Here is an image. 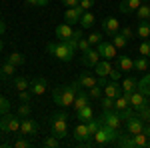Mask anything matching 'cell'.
I'll return each mask as SVG.
<instances>
[{
  "label": "cell",
  "instance_id": "cell-1",
  "mask_svg": "<svg viewBox=\"0 0 150 148\" xmlns=\"http://www.w3.org/2000/svg\"><path fill=\"white\" fill-rule=\"evenodd\" d=\"M80 88L82 86L78 84V80L72 82V84L56 86V88H54V94H52L54 104H58L60 108H68V106H72V104H74V98H76V94H78Z\"/></svg>",
  "mask_w": 150,
  "mask_h": 148
},
{
  "label": "cell",
  "instance_id": "cell-2",
  "mask_svg": "<svg viewBox=\"0 0 150 148\" xmlns=\"http://www.w3.org/2000/svg\"><path fill=\"white\" fill-rule=\"evenodd\" d=\"M46 50L50 56L58 58V60H62V62H70L72 58H74V52L76 50H72L68 46L66 40H58V42H48L46 44Z\"/></svg>",
  "mask_w": 150,
  "mask_h": 148
},
{
  "label": "cell",
  "instance_id": "cell-3",
  "mask_svg": "<svg viewBox=\"0 0 150 148\" xmlns=\"http://www.w3.org/2000/svg\"><path fill=\"white\" fill-rule=\"evenodd\" d=\"M122 136L120 128H110V126L102 124L98 128V132L92 136L94 144H116V140Z\"/></svg>",
  "mask_w": 150,
  "mask_h": 148
},
{
  "label": "cell",
  "instance_id": "cell-4",
  "mask_svg": "<svg viewBox=\"0 0 150 148\" xmlns=\"http://www.w3.org/2000/svg\"><path fill=\"white\" fill-rule=\"evenodd\" d=\"M0 130L6 132V134H12V132H18L20 130V116H14V114L6 112L0 116Z\"/></svg>",
  "mask_w": 150,
  "mask_h": 148
},
{
  "label": "cell",
  "instance_id": "cell-5",
  "mask_svg": "<svg viewBox=\"0 0 150 148\" xmlns=\"http://www.w3.org/2000/svg\"><path fill=\"white\" fill-rule=\"evenodd\" d=\"M50 130L56 138H66L70 134V128H68V120L64 118H58V116H52L50 118Z\"/></svg>",
  "mask_w": 150,
  "mask_h": 148
},
{
  "label": "cell",
  "instance_id": "cell-6",
  "mask_svg": "<svg viewBox=\"0 0 150 148\" xmlns=\"http://www.w3.org/2000/svg\"><path fill=\"white\" fill-rule=\"evenodd\" d=\"M96 50H98L100 58H106V60H112V58L118 56V48L112 42H106V40H102L100 44L96 46Z\"/></svg>",
  "mask_w": 150,
  "mask_h": 148
},
{
  "label": "cell",
  "instance_id": "cell-7",
  "mask_svg": "<svg viewBox=\"0 0 150 148\" xmlns=\"http://www.w3.org/2000/svg\"><path fill=\"white\" fill-rule=\"evenodd\" d=\"M98 60H100V54H98V50H94V48L84 50L82 56H80V62L86 66V68H94V66L98 64Z\"/></svg>",
  "mask_w": 150,
  "mask_h": 148
},
{
  "label": "cell",
  "instance_id": "cell-8",
  "mask_svg": "<svg viewBox=\"0 0 150 148\" xmlns=\"http://www.w3.org/2000/svg\"><path fill=\"white\" fill-rule=\"evenodd\" d=\"M102 122L106 126H110V128H120L122 118H120V114L116 110H102Z\"/></svg>",
  "mask_w": 150,
  "mask_h": 148
},
{
  "label": "cell",
  "instance_id": "cell-9",
  "mask_svg": "<svg viewBox=\"0 0 150 148\" xmlns=\"http://www.w3.org/2000/svg\"><path fill=\"white\" fill-rule=\"evenodd\" d=\"M20 134H28V136H36L38 134V124L32 118H22L20 120Z\"/></svg>",
  "mask_w": 150,
  "mask_h": 148
},
{
  "label": "cell",
  "instance_id": "cell-10",
  "mask_svg": "<svg viewBox=\"0 0 150 148\" xmlns=\"http://www.w3.org/2000/svg\"><path fill=\"white\" fill-rule=\"evenodd\" d=\"M142 130H144V120L138 118V114L126 120V132L128 134H138V132H142Z\"/></svg>",
  "mask_w": 150,
  "mask_h": 148
},
{
  "label": "cell",
  "instance_id": "cell-11",
  "mask_svg": "<svg viewBox=\"0 0 150 148\" xmlns=\"http://www.w3.org/2000/svg\"><path fill=\"white\" fill-rule=\"evenodd\" d=\"M140 4H144L142 0H120L118 2V10L122 14H130V12H136L140 8Z\"/></svg>",
  "mask_w": 150,
  "mask_h": 148
},
{
  "label": "cell",
  "instance_id": "cell-12",
  "mask_svg": "<svg viewBox=\"0 0 150 148\" xmlns=\"http://www.w3.org/2000/svg\"><path fill=\"white\" fill-rule=\"evenodd\" d=\"M116 68H120L122 72H132L134 70V60L126 54H120V56H116Z\"/></svg>",
  "mask_w": 150,
  "mask_h": 148
},
{
  "label": "cell",
  "instance_id": "cell-13",
  "mask_svg": "<svg viewBox=\"0 0 150 148\" xmlns=\"http://www.w3.org/2000/svg\"><path fill=\"white\" fill-rule=\"evenodd\" d=\"M46 86H48V82L46 78H34V80H30V92L34 94V96H42L44 92H46Z\"/></svg>",
  "mask_w": 150,
  "mask_h": 148
},
{
  "label": "cell",
  "instance_id": "cell-14",
  "mask_svg": "<svg viewBox=\"0 0 150 148\" xmlns=\"http://www.w3.org/2000/svg\"><path fill=\"white\" fill-rule=\"evenodd\" d=\"M150 102V98H146L142 92L138 90H134V92H130V106L134 108V110H138V108H142L144 104H148Z\"/></svg>",
  "mask_w": 150,
  "mask_h": 148
},
{
  "label": "cell",
  "instance_id": "cell-15",
  "mask_svg": "<svg viewBox=\"0 0 150 148\" xmlns=\"http://www.w3.org/2000/svg\"><path fill=\"white\" fill-rule=\"evenodd\" d=\"M102 30L106 32L108 36H112V34H116V32H120V22L116 20V18H104L102 20Z\"/></svg>",
  "mask_w": 150,
  "mask_h": 148
},
{
  "label": "cell",
  "instance_id": "cell-16",
  "mask_svg": "<svg viewBox=\"0 0 150 148\" xmlns=\"http://www.w3.org/2000/svg\"><path fill=\"white\" fill-rule=\"evenodd\" d=\"M82 14H84V10H82L80 6H72V8H68V10L64 12V20L68 24H76V22H80Z\"/></svg>",
  "mask_w": 150,
  "mask_h": 148
},
{
  "label": "cell",
  "instance_id": "cell-17",
  "mask_svg": "<svg viewBox=\"0 0 150 148\" xmlns=\"http://www.w3.org/2000/svg\"><path fill=\"white\" fill-rule=\"evenodd\" d=\"M110 70H112V64H110V60H106V58H100V60H98V64L94 66L96 76H104V78H108V76H110Z\"/></svg>",
  "mask_w": 150,
  "mask_h": 148
},
{
  "label": "cell",
  "instance_id": "cell-18",
  "mask_svg": "<svg viewBox=\"0 0 150 148\" xmlns=\"http://www.w3.org/2000/svg\"><path fill=\"white\" fill-rule=\"evenodd\" d=\"M54 32H56V38H58V40H68L70 36L74 34V28H72V24L66 22V24H58Z\"/></svg>",
  "mask_w": 150,
  "mask_h": 148
},
{
  "label": "cell",
  "instance_id": "cell-19",
  "mask_svg": "<svg viewBox=\"0 0 150 148\" xmlns=\"http://www.w3.org/2000/svg\"><path fill=\"white\" fill-rule=\"evenodd\" d=\"M86 104H90V96L86 94V90H78V94H76V98H74V104H72V108H74V112H78L80 108H84Z\"/></svg>",
  "mask_w": 150,
  "mask_h": 148
},
{
  "label": "cell",
  "instance_id": "cell-20",
  "mask_svg": "<svg viewBox=\"0 0 150 148\" xmlns=\"http://www.w3.org/2000/svg\"><path fill=\"white\" fill-rule=\"evenodd\" d=\"M74 138L78 140V142H90V132H88V128H86V122H80V124L74 128Z\"/></svg>",
  "mask_w": 150,
  "mask_h": 148
},
{
  "label": "cell",
  "instance_id": "cell-21",
  "mask_svg": "<svg viewBox=\"0 0 150 148\" xmlns=\"http://www.w3.org/2000/svg\"><path fill=\"white\" fill-rule=\"evenodd\" d=\"M104 94L106 96H110V98H116V96H120L122 94V86L112 80V82H106V86H104Z\"/></svg>",
  "mask_w": 150,
  "mask_h": 148
},
{
  "label": "cell",
  "instance_id": "cell-22",
  "mask_svg": "<svg viewBox=\"0 0 150 148\" xmlns=\"http://www.w3.org/2000/svg\"><path fill=\"white\" fill-rule=\"evenodd\" d=\"M96 80L98 78H94L92 74H88V72H82L80 76H78V84H80L82 88H92V86H96Z\"/></svg>",
  "mask_w": 150,
  "mask_h": 148
},
{
  "label": "cell",
  "instance_id": "cell-23",
  "mask_svg": "<svg viewBox=\"0 0 150 148\" xmlns=\"http://www.w3.org/2000/svg\"><path fill=\"white\" fill-rule=\"evenodd\" d=\"M76 118H78V122H88L90 118H94L92 106H90V104H86L84 108H80V110L76 112Z\"/></svg>",
  "mask_w": 150,
  "mask_h": 148
},
{
  "label": "cell",
  "instance_id": "cell-24",
  "mask_svg": "<svg viewBox=\"0 0 150 148\" xmlns=\"http://www.w3.org/2000/svg\"><path fill=\"white\" fill-rule=\"evenodd\" d=\"M136 90L142 92L146 98H150V74H146V76H142V80H138V86H136Z\"/></svg>",
  "mask_w": 150,
  "mask_h": 148
},
{
  "label": "cell",
  "instance_id": "cell-25",
  "mask_svg": "<svg viewBox=\"0 0 150 148\" xmlns=\"http://www.w3.org/2000/svg\"><path fill=\"white\" fill-rule=\"evenodd\" d=\"M12 86H14V90H16V92L28 90V88H30V80L24 78V76H16V78H14V82H12Z\"/></svg>",
  "mask_w": 150,
  "mask_h": 148
},
{
  "label": "cell",
  "instance_id": "cell-26",
  "mask_svg": "<svg viewBox=\"0 0 150 148\" xmlns=\"http://www.w3.org/2000/svg\"><path fill=\"white\" fill-rule=\"evenodd\" d=\"M136 36L142 38V40L150 38V20H144V22L138 24V28H136Z\"/></svg>",
  "mask_w": 150,
  "mask_h": 148
},
{
  "label": "cell",
  "instance_id": "cell-27",
  "mask_svg": "<svg viewBox=\"0 0 150 148\" xmlns=\"http://www.w3.org/2000/svg\"><path fill=\"white\" fill-rule=\"evenodd\" d=\"M102 124H104V122H102V116H100V118H90V120L86 122V128H88L90 136H94V134L98 132V128H100Z\"/></svg>",
  "mask_w": 150,
  "mask_h": 148
},
{
  "label": "cell",
  "instance_id": "cell-28",
  "mask_svg": "<svg viewBox=\"0 0 150 148\" xmlns=\"http://www.w3.org/2000/svg\"><path fill=\"white\" fill-rule=\"evenodd\" d=\"M122 92H134L136 90V86H138V80H134L132 76H126V78L122 80Z\"/></svg>",
  "mask_w": 150,
  "mask_h": 148
},
{
  "label": "cell",
  "instance_id": "cell-29",
  "mask_svg": "<svg viewBox=\"0 0 150 148\" xmlns=\"http://www.w3.org/2000/svg\"><path fill=\"white\" fill-rule=\"evenodd\" d=\"M78 24H80L82 28H92V26H94V14L86 10V12L80 16V22H78Z\"/></svg>",
  "mask_w": 150,
  "mask_h": 148
},
{
  "label": "cell",
  "instance_id": "cell-30",
  "mask_svg": "<svg viewBox=\"0 0 150 148\" xmlns=\"http://www.w3.org/2000/svg\"><path fill=\"white\" fill-rule=\"evenodd\" d=\"M136 18H138L140 22L150 20V4H140V8L136 10Z\"/></svg>",
  "mask_w": 150,
  "mask_h": 148
},
{
  "label": "cell",
  "instance_id": "cell-31",
  "mask_svg": "<svg viewBox=\"0 0 150 148\" xmlns=\"http://www.w3.org/2000/svg\"><path fill=\"white\" fill-rule=\"evenodd\" d=\"M148 68H150V62H148V58H146V56L134 58V70H140V72H144V70H148Z\"/></svg>",
  "mask_w": 150,
  "mask_h": 148
},
{
  "label": "cell",
  "instance_id": "cell-32",
  "mask_svg": "<svg viewBox=\"0 0 150 148\" xmlns=\"http://www.w3.org/2000/svg\"><path fill=\"white\" fill-rule=\"evenodd\" d=\"M14 70H16V66L12 64V62H4V66H2V70H0V78L4 80V78H10L12 74H14Z\"/></svg>",
  "mask_w": 150,
  "mask_h": 148
},
{
  "label": "cell",
  "instance_id": "cell-33",
  "mask_svg": "<svg viewBox=\"0 0 150 148\" xmlns=\"http://www.w3.org/2000/svg\"><path fill=\"white\" fill-rule=\"evenodd\" d=\"M8 62H12L14 66H22L24 62H26V58H24V54H20V52H16V50H14V52L8 54Z\"/></svg>",
  "mask_w": 150,
  "mask_h": 148
},
{
  "label": "cell",
  "instance_id": "cell-34",
  "mask_svg": "<svg viewBox=\"0 0 150 148\" xmlns=\"http://www.w3.org/2000/svg\"><path fill=\"white\" fill-rule=\"evenodd\" d=\"M80 38H82V30H74V34L70 36L66 42H68V46L72 50H78V40H80Z\"/></svg>",
  "mask_w": 150,
  "mask_h": 148
},
{
  "label": "cell",
  "instance_id": "cell-35",
  "mask_svg": "<svg viewBox=\"0 0 150 148\" xmlns=\"http://www.w3.org/2000/svg\"><path fill=\"white\" fill-rule=\"evenodd\" d=\"M112 44H114L116 48H124V46L128 44V38L122 36L120 32H116V34H112Z\"/></svg>",
  "mask_w": 150,
  "mask_h": 148
},
{
  "label": "cell",
  "instance_id": "cell-36",
  "mask_svg": "<svg viewBox=\"0 0 150 148\" xmlns=\"http://www.w3.org/2000/svg\"><path fill=\"white\" fill-rule=\"evenodd\" d=\"M102 86H98V84H96V86H92V88H88V96H90V100H100V98H102Z\"/></svg>",
  "mask_w": 150,
  "mask_h": 148
},
{
  "label": "cell",
  "instance_id": "cell-37",
  "mask_svg": "<svg viewBox=\"0 0 150 148\" xmlns=\"http://www.w3.org/2000/svg\"><path fill=\"white\" fill-rule=\"evenodd\" d=\"M136 114H138V118H142L144 122H150V102L144 104L142 108H138V110H136Z\"/></svg>",
  "mask_w": 150,
  "mask_h": 148
},
{
  "label": "cell",
  "instance_id": "cell-38",
  "mask_svg": "<svg viewBox=\"0 0 150 148\" xmlns=\"http://www.w3.org/2000/svg\"><path fill=\"white\" fill-rule=\"evenodd\" d=\"M30 114H32V106L28 102H22L18 106V116H20V118H28Z\"/></svg>",
  "mask_w": 150,
  "mask_h": 148
},
{
  "label": "cell",
  "instance_id": "cell-39",
  "mask_svg": "<svg viewBox=\"0 0 150 148\" xmlns=\"http://www.w3.org/2000/svg\"><path fill=\"white\" fill-rule=\"evenodd\" d=\"M100 106H102V110H114V98H110V96L104 94L102 98H100Z\"/></svg>",
  "mask_w": 150,
  "mask_h": 148
},
{
  "label": "cell",
  "instance_id": "cell-40",
  "mask_svg": "<svg viewBox=\"0 0 150 148\" xmlns=\"http://www.w3.org/2000/svg\"><path fill=\"white\" fill-rule=\"evenodd\" d=\"M138 54H140V56L150 58V40H148V38H146V40H142V44L138 46Z\"/></svg>",
  "mask_w": 150,
  "mask_h": 148
},
{
  "label": "cell",
  "instance_id": "cell-41",
  "mask_svg": "<svg viewBox=\"0 0 150 148\" xmlns=\"http://www.w3.org/2000/svg\"><path fill=\"white\" fill-rule=\"evenodd\" d=\"M116 112H118V110H116ZM118 114H120V118H122V120L126 122L128 118H132V116H136V110H134L132 106H128V108H124V110H120Z\"/></svg>",
  "mask_w": 150,
  "mask_h": 148
},
{
  "label": "cell",
  "instance_id": "cell-42",
  "mask_svg": "<svg viewBox=\"0 0 150 148\" xmlns=\"http://www.w3.org/2000/svg\"><path fill=\"white\" fill-rule=\"evenodd\" d=\"M58 144H60V138H56L54 134L52 136H48L44 142H42V146H46V148H56Z\"/></svg>",
  "mask_w": 150,
  "mask_h": 148
},
{
  "label": "cell",
  "instance_id": "cell-43",
  "mask_svg": "<svg viewBox=\"0 0 150 148\" xmlns=\"http://www.w3.org/2000/svg\"><path fill=\"white\" fill-rule=\"evenodd\" d=\"M6 112H10V102H8V98L0 96V116L6 114Z\"/></svg>",
  "mask_w": 150,
  "mask_h": 148
},
{
  "label": "cell",
  "instance_id": "cell-44",
  "mask_svg": "<svg viewBox=\"0 0 150 148\" xmlns=\"http://www.w3.org/2000/svg\"><path fill=\"white\" fill-rule=\"evenodd\" d=\"M86 38H88V42H90V44H96V46H98V44H100V42H102V34H100V32H92V34H90V36H86Z\"/></svg>",
  "mask_w": 150,
  "mask_h": 148
},
{
  "label": "cell",
  "instance_id": "cell-45",
  "mask_svg": "<svg viewBox=\"0 0 150 148\" xmlns=\"http://www.w3.org/2000/svg\"><path fill=\"white\" fill-rule=\"evenodd\" d=\"M120 34H122V36H126L128 40H132V38L136 36V32H134V30H132L130 26H124V28H120Z\"/></svg>",
  "mask_w": 150,
  "mask_h": 148
},
{
  "label": "cell",
  "instance_id": "cell-46",
  "mask_svg": "<svg viewBox=\"0 0 150 148\" xmlns=\"http://www.w3.org/2000/svg\"><path fill=\"white\" fill-rule=\"evenodd\" d=\"M18 96H20V102H30V98H32L34 94L30 92V88H28V90H22V92H18Z\"/></svg>",
  "mask_w": 150,
  "mask_h": 148
},
{
  "label": "cell",
  "instance_id": "cell-47",
  "mask_svg": "<svg viewBox=\"0 0 150 148\" xmlns=\"http://www.w3.org/2000/svg\"><path fill=\"white\" fill-rule=\"evenodd\" d=\"M88 48H92V44L88 42V38H80V40H78V50L84 52V50H88Z\"/></svg>",
  "mask_w": 150,
  "mask_h": 148
},
{
  "label": "cell",
  "instance_id": "cell-48",
  "mask_svg": "<svg viewBox=\"0 0 150 148\" xmlns=\"http://www.w3.org/2000/svg\"><path fill=\"white\" fill-rule=\"evenodd\" d=\"M78 6L86 12V10H90V8L94 6V0H80V2H78Z\"/></svg>",
  "mask_w": 150,
  "mask_h": 148
},
{
  "label": "cell",
  "instance_id": "cell-49",
  "mask_svg": "<svg viewBox=\"0 0 150 148\" xmlns=\"http://www.w3.org/2000/svg\"><path fill=\"white\" fill-rule=\"evenodd\" d=\"M14 146H16V148H30L32 144H30L28 140H24V138H18V140L14 142Z\"/></svg>",
  "mask_w": 150,
  "mask_h": 148
},
{
  "label": "cell",
  "instance_id": "cell-50",
  "mask_svg": "<svg viewBox=\"0 0 150 148\" xmlns=\"http://www.w3.org/2000/svg\"><path fill=\"white\" fill-rule=\"evenodd\" d=\"M110 78L118 82V80L122 78V70H120V68H112V70H110Z\"/></svg>",
  "mask_w": 150,
  "mask_h": 148
},
{
  "label": "cell",
  "instance_id": "cell-51",
  "mask_svg": "<svg viewBox=\"0 0 150 148\" xmlns=\"http://www.w3.org/2000/svg\"><path fill=\"white\" fill-rule=\"evenodd\" d=\"M28 6H46L48 0H26Z\"/></svg>",
  "mask_w": 150,
  "mask_h": 148
},
{
  "label": "cell",
  "instance_id": "cell-52",
  "mask_svg": "<svg viewBox=\"0 0 150 148\" xmlns=\"http://www.w3.org/2000/svg\"><path fill=\"white\" fill-rule=\"evenodd\" d=\"M78 2H80V0H62V4H64V6H68V8L78 6Z\"/></svg>",
  "mask_w": 150,
  "mask_h": 148
},
{
  "label": "cell",
  "instance_id": "cell-53",
  "mask_svg": "<svg viewBox=\"0 0 150 148\" xmlns=\"http://www.w3.org/2000/svg\"><path fill=\"white\" fill-rule=\"evenodd\" d=\"M4 32H6V24H4L2 20H0V36L4 34Z\"/></svg>",
  "mask_w": 150,
  "mask_h": 148
},
{
  "label": "cell",
  "instance_id": "cell-54",
  "mask_svg": "<svg viewBox=\"0 0 150 148\" xmlns=\"http://www.w3.org/2000/svg\"><path fill=\"white\" fill-rule=\"evenodd\" d=\"M2 46H4V44H2V38H0V52H2Z\"/></svg>",
  "mask_w": 150,
  "mask_h": 148
},
{
  "label": "cell",
  "instance_id": "cell-55",
  "mask_svg": "<svg viewBox=\"0 0 150 148\" xmlns=\"http://www.w3.org/2000/svg\"><path fill=\"white\" fill-rule=\"evenodd\" d=\"M142 2H144V4H150V0H142Z\"/></svg>",
  "mask_w": 150,
  "mask_h": 148
},
{
  "label": "cell",
  "instance_id": "cell-56",
  "mask_svg": "<svg viewBox=\"0 0 150 148\" xmlns=\"http://www.w3.org/2000/svg\"><path fill=\"white\" fill-rule=\"evenodd\" d=\"M148 148H150V138H148Z\"/></svg>",
  "mask_w": 150,
  "mask_h": 148
}]
</instances>
